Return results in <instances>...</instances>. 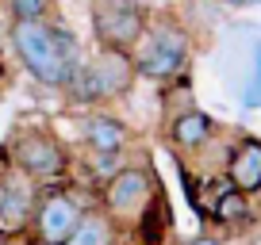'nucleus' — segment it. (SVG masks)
Returning <instances> with one entry per match:
<instances>
[{
  "label": "nucleus",
  "mask_w": 261,
  "mask_h": 245,
  "mask_svg": "<svg viewBox=\"0 0 261 245\" xmlns=\"http://www.w3.org/2000/svg\"><path fill=\"white\" fill-rule=\"evenodd\" d=\"M35 196H39V184L31 176H23L16 165L0 169V237H23Z\"/></svg>",
  "instance_id": "nucleus-8"
},
{
  "label": "nucleus",
  "mask_w": 261,
  "mask_h": 245,
  "mask_svg": "<svg viewBox=\"0 0 261 245\" xmlns=\"http://www.w3.org/2000/svg\"><path fill=\"white\" fill-rule=\"evenodd\" d=\"M127 161V149H115V154H85V165H89V176H92V188L104 184L119 165Z\"/></svg>",
  "instance_id": "nucleus-15"
},
{
  "label": "nucleus",
  "mask_w": 261,
  "mask_h": 245,
  "mask_svg": "<svg viewBox=\"0 0 261 245\" xmlns=\"http://www.w3.org/2000/svg\"><path fill=\"white\" fill-rule=\"evenodd\" d=\"M0 104H4V84H0Z\"/></svg>",
  "instance_id": "nucleus-20"
},
{
  "label": "nucleus",
  "mask_w": 261,
  "mask_h": 245,
  "mask_svg": "<svg viewBox=\"0 0 261 245\" xmlns=\"http://www.w3.org/2000/svg\"><path fill=\"white\" fill-rule=\"evenodd\" d=\"M8 46L19 69L42 88H62L65 73L85 57L81 42L58 16L50 19H8Z\"/></svg>",
  "instance_id": "nucleus-1"
},
{
  "label": "nucleus",
  "mask_w": 261,
  "mask_h": 245,
  "mask_svg": "<svg viewBox=\"0 0 261 245\" xmlns=\"http://www.w3.org/2000/svg\"><path fill=\"white\" fill-rule=\"evenodd\" d=\"M96 207V192H81L73 180L65 184H46L39 188L35 196V207H31V222L23 230V241L27 245H62L65 234L81 222V215Z\"/></svg>",
  "instance_id": "nucleus-6"
},
{
  "label": "nucleus",
  "mask_w": 261,
  "mask_h": 245,
  "mask_svg": "<svg viewBox=\"0 0 261 245\" xmlns=\"http://www.w3.org/2000/svg\"><path fill=\"white\" fill-rule=\"evenodd\" d=\"M257 199H250L246 192H238V188H230V192H223V196H215L212 203L204 207V219L207 222H215L219 230H230V234H238V230H250L253 222H257Z\"/></svg>",
  "instance_id": "nucleus-12"
},
{
  "label": "nucleus",
  "mask_w": 261,
  "mask_h": 245,
  "mask_svg": "<svg viewBox=\"0 0 261 245\" xmlns=\"http://www.w3.org/2000/svg\"><path fill=\"white\" fill-rule=\"evenodd\" d=\"M8 19H50L58 12L54 0H0Z\"/></svg>",
  "instance_id": "nucleus-14"
},
{
  "label": "nucleus",
  "mask_w": 261,
  "mask_h": 245,
  "mask_svg": "<svg viewBox=\"0 0 261 245\" xmlns=\"http://www.w3.org/2000/svg\"><path fill=\"white\" fill-rule=\"evenodd\" d=\"M135 134L130 127L112 111H89L81 127V146L89 154H115V149H130Z\"/></svg>",
  "instance_id": "nucleus-11"
},
{
  "label": "nucleus",
  "mask_w": 261,
  "mask_h": 245,
  "mask_svg": "<svg viewBox=\"0 0 261 245\" xmlns=\"http://www.w3.org/2000/svg\"><path fill=\"white\" fill-rule=\"evenodd\" d=\"M158 196H162V184L146 161H123L104 184H96V207L115 222L119 237H127V230L142 219V211Z\"/></svg>",
  "instance_id": "nucleus-4"
},
{
  "label": "nucleus",
  "mask_w": 261,
  "mask_h": 245,
  "mask_svg": "<svg viewBox=\"0 0 261 245\" xmlns=\"http://www.w3.org/2000/svg\"><path fill=\"white\" fill-rule=\"evenodd\" d=\"M4 154L23 176H31L39 188L46 184H65L73 172V154L46 127H16L4 142Z\"/></svg>",
  "instance_id": "nucleus-5"
},
{
  "label": "nucleus",
  "mask_w": 261,
  "mask_h": 245,
  "mask_svg": "<svg viewBox=\"0 0 261 245\" xmlns=\"http://www.w3.org/2000/svg\"><path fill=\"white\" fill-rule=\"evenodd\" d=\"M223 172L230 176L238 192L250 199H261V138L257 134H234L230 138V154L223 161Z\"/></svg>",
  "instance_id": "nucleus-10"
},
{
  "label": "nucleus",
  "mask_w": 261,
  "mask_h": 245,
  "mask_svg": "<svg viewBox=\"0 0 261 245\" xmlns=\"http://www.w3.org/2000/svg\"><path fill=\"white\" fill-rule=\"evenodd\" d=\"M8 46V23H4V19H0V50Z\"/></svg>",
  "instance_id": "nucleus-18"
},
{
  "label": "nucleus",
  "mask_w": 261,
  "mask_h": 245,
  "mask_svg": "<svg viewBox=\"0 0 261 245\" xmlns=\"http://www.w3.org/2000/svg\"><path fill=\"white\" fill-rule=\"evenodd\" d=\"M165 142H169L177 154H185V157H192L196 149L204 146L207 138H212L215 131H219V122L212 119V115L204 111L200 104H188V107H180V111H173V115H165Z\"/></svg>",
  "instance_id": "nucleus-9"
},
{
  "label": "nucleus",
  "mask_w": 261,
  "mask_h": 245,
  "mask_svg": "<svg viewBox=\"0 0 261 245\" xmlns=\"http://www.w3.org/2000/svg\"><path fill=\"white\" fill-rule=\"evenodd\" d=\"M227 8H253V4H261V0H223Z\"/></svg>",
  "instance_id": "nucleus-16"
},
{
  "label": "nucleus",
  "mask_w": 261,
  "mask_h": 245,
  "mask_svg": "<svg viewBox=\"0 0 261 245\" xmlns=\"http://www.w3.org/2000/svg\"><path fill=\"white\" fill-rule=\"evenodd\" d=\"M119 230H115V222L108 219L100 207H89V211L81 215V222H77L69 234H65L62 245H119Z\"/></svg>",
  "instance_id": "nucleus-13"
},
{
  "label": "nucleus",
  "mask_w": 261,
  "mask_h": 245,
  "mask_svg": "<svg viewBox=\"0 0 261 245\" xmlns=\"http://www.w3.org/2000/svg\"><path fill=\"white\" fill-rule=\"evenodd\" d=\"M139 73H135V62H130V50L119 46H100L96 54H85L69 73H65V84L58 92H65V100L73 107H100L112 104V100L130 96Z\"/></svg>",
  "instance_id": "nucleus-3"
},
{
  "label": "nucleus",
  "mask_w": 261,
  "mask_h": 245,
  "mask_svg": "<svg viewBox=\"0 0 261 245\" xmlns=\"http://www.w3.org/2000/svg\"><path fill=\"white\" fill-rule=\"evenodd\" d=\"M0 84H8V62H4V50H0Z\"/></svg>",
  "instance_id": "nucleus-17"
},
{
  "label": "nucleus",
  "mask_w": 261,
  "mask_h": 245,
  "mask_svg": "<svg viewBox=\"0 0 261 245\" xmlns=\"http://www.w3.org/2000/svg\"><path fill=\"white\" fill-rule=\"evenodd\" d=\"M188 245H219L215 237H200V241H188Z\"/></svg>",
  "instance_id": "nucleus-19"
},
{
  "label": "nucleus",
  "mask_w": 261,
  "mask_h": 245,
  "mask_svg": "<svg viewBox=\"0 0 261 245\" xmlns=\"http://www.w3.org/2000/svg\"><path fill=\"white\" fill-rule=\"evenodd\" d=\"M146 19H150V8L142 0H89V23L100 46L130 50L139 42Z\"/></svg>",
  "instance_id": "nucleus-7"
},
{
  "label": "nucleus",
  "mask_w": 261,
  "mask_h": 245,
  "mask_svg": "<svg viewBox=\"0 0 261 245\" xmlns=\"http://www.w3.org/2000/svg\"><path fill=\"white\" fill-rule=\"evenodd\" d=\"M192 27L173 12H150L139 42L130 46V62L142 81L169 84L192 69Z\"/></svg>",
  "instance_id": "nucleus-2"
}]
</instances>
